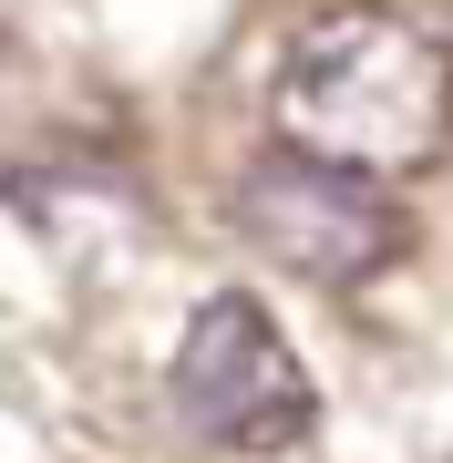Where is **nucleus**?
<instances>
[{
  "instance_id": "1",
  "label": "nucleus",
  "mask_w": 453,
  "mask_h": 463,
  "mask_svg": "<svg viewBox=\"0 0 453 463\" xmlns=\"http://www.w3.org/2000/svg\"><path fill=\"white\" fill-rule=\"evenodd\" d=\"M278 145L340 175H412L453 145V52L402 11H319L278 62Z\"/></svg>"
},
{
  "instance_id": "2",
  "label": "nucleus",
  "mask_w": 453,
  "mask_h": 463,
  "mask_svg": "<svg viewBox=\"0 0 453 463\" xmlns=\"http://www.w3.org/2000/svg\"><path fill=\"white\" fill-rule=\"evenodd\" d=\"M165 402L196 443L217 453H299L319 432V392L299 371V350L248 288H217L175 340V371H165Z\"/></svg>"
},
{
  "instance_id": "3",
  "label": "nucleus",
  "mask_w": 453,
  "mask_h": 463,
  "mask_svg": "<svg viewBox=\"0 0 453 463\" xmlns=\"http://www.w3.org/2000/svg\"><path fill=\"white\" fill-rule=\"evenodd\" d=\"M237 237H248L269 268H288V279H309V288H361V279H382L392 258H402V206L382 196L371 175H340V165H309V155H288L269 145L248 175H237Z\"/></svg>"
}]
</instances>
